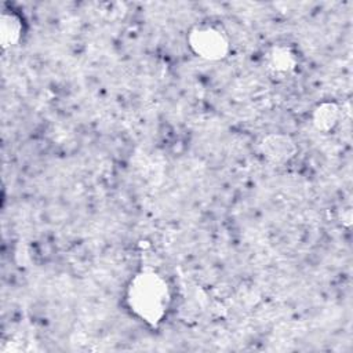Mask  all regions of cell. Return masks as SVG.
I'll return each mask as SVG.
<instances>
[{"instance_id":"obj_6","label":"cell","mask_w":353,"mask_h":353,"mask_svg":"<svg viewBox=\"0 0 353 353\" xmlns=\"http://www.w3.org/2000/svg\"><path fill=\"white\" fill-rule=\"evenodd\" d=\"M342 113L341 108L336 102L334 101H321L319 102L310 114V120L313 127L321 132V134H328L332 132L339 121H341Z\"/></svg>"},{"instance_id":"obj_2","label":"cell","mask_w":353,"mask_h":353,"mask_svg":"<svg viewBox=\"0 0 353 353\" xmlns=\"http://www.w3.org/2000/svg\"><path fill=\"white\" fill-rule=\"evenodd\" d=\"M186 44L194 57L208 62L223 61L232 48L228 30L214 21H200L190 26Z\"/></svg>"},{"instance_id":"obj_1","label":"cell","mask_w":353,"mask_h":353,"mask_svg":"<svg viewBox=\"0 0 353 353\" xmlns=\"http://www.w3.org/2000/svg\"><path fill=\"white\" fill-rule=\"evenodd\" d=\"M124 305L137 321L156 330L171 313L174 288L163 272L152 266H142L125 284Z\"/></svg>"},{"instance_id":"obj_3","label":"cell","mask_w":353,"mask_h":353,"mask_svg":"<svg viewBox=\"0 0 353 353\" xmlns=\"http://www.w3.org/2000/svg\"><path fill=\"white\" fill-rule=\"evenodd\" d=\"M299 65V51L291 43H274L265 52V69L272 77H291L296 73Z\"/></svg>"},{"instance_id":"obj_5","label":"cell","mask_w":353,"mask_h":353,"mask_svg":"<svg viewBox=\"0 0 353 353\" xmlns=\"http://www.w3.org/2000/svg\"><path fill=\"white\" fill-rule=\"evenodd\" d=\"M25 34V19L21 12L12 7L3 8L0 15V46L3 50H11L22 41Z\"/></svg>"},{"instance_id":"obj_4","label":"cell","mask_w":353,"mask_h":353,"mask_svg":"<svg viewBox=\"0 0 353 353\" xmlns=\"http://www.w3.org/2000/svg\"><path fill=\"white\" fill-rule=\"evenodd\" d=\"M261 156L270 164L281 165L290 163L296 152V142L284 132H269L258 143Z\"/></svg>"}]
</instances>
